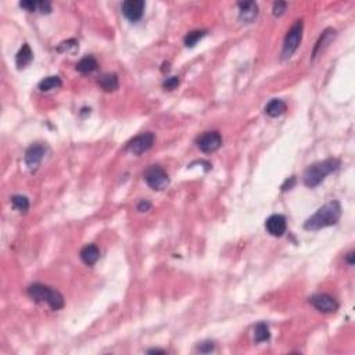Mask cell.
<instances>
[{
    "instance_id": "obj_17",
    "label": "cell",
    "mask_w": 355,
    "mask_h": 355,
    "mask_svg": "<svg viewBox=\"0 0 355 355\" xmlns=\"http://www.w3.org/2000/svg\"><path fill=\"white\" fill-rule=\"evenodd\" d=\"M99 85L104 92H116L119 83H118V76L116 74H104L99 79Z\"/></svg>"
},
{
    "instance_id": "obj_11",
    "label": "cell",
    "mask_w": 355,
    "mask_h": 355,
    "mask_svg": "<svg viewBox=\"0 0 355 355\" xmlns=\"http://www.w3.org/2000/svg\"><path fill=\"white\" fill-rule=\"evenodd\" d=\"M46 154V147L43 144H32L27 151H25V164L28 168L34 170L38 165L41 164V161Z\"/></svg>"
},
{
    "instance_id": "obj_31",
    "label": "cell",
    "mask_w": 355,
    "mask_h": 355,
    "mask_svg": "<svg viewBox=\"0 0 355 355\" xmlns=\"http://www.w3.org/2000/svg\"><path fill=\"white\" fill-rule=\"evenodd\" d=\"M346 261H347V264H349V265H354L355 264V253L354 251H350V253L346 255Z\"/></svg>"
},
{
    "instance_id": "obj_9",
    "label": "cell",
    "mask_w": 355,
    "mask_h": 355,
    "mask_svg": "<svg viewBox=\"0 0 355 355\" xmlns=\"http://www.w3.org/2000/svg\"><path fill=\"white\" fill-rule=\"evenodd\" d=\"M144 7L143 0H126L122 3V13L128 20L136 22L143 17Z\"/></svg>"
},
{
    "instance_id": "obj_32",
    "label": "cell",
    "mask_w": 355,
    "mask_h": 355,
    "mask_svg": "<svg viewBox=\"0 0 355 355\" xmlns=\"http://www.w3.org/2000/svg\"><path fill=\"white\" fill-rule=\"evenodd\" d=\"M147 353H149V354H165L164 350H156V349H154V350H149Z\"/></svg>"
},
{
    "instance_id": "obj_4",
    "label": "cell",
    "mask_w": 355,
    "mask_h": 355,
    "mask_svg": "<svg viewBox=\"0 0 355 355\" xmlns=\"http://www.w3.org/2000/svg\"><path fill=\"white\" fill-rule=\"evenodd\" d=\"M302 28H304L302 21L297 20L293 24V27L287 31L285 42H283V50H282V59L283 60L290 59L294 55V52L298 49L301 38H302Z\"/></svg>"
},
{
    "instance_id": "obj_5",
    "label": "cell",
    "mask_w": 355,
    "mask_h": 355,
    "mask_svg": "<svg viewBox=\"0 0 355 355\" xmlns=\"http://www.w3.org/2000/svg\"><path fill=\"white\" fill-rule=\"evenodd\" d=\"M144 180L154 190H163L170 183L167 172L160 165H151V167H149L146 170V172H144Z\"/></svg>"
},
{
    "instance_id": "obj_20",
    "label": "cell",
    "mask_w": 355,
    "mask_h": 355,
    "mask_svg": "<svg viewBox=\"0 0 355 355\" xmlns=\"http://www.w3.org/2000/svg\"><path fill=\"white\" fill-rule=\"evenodd\" d=\"M61 86V79L60 76H48L43 81L39 82V89L42 92H50L53 89H57Z\"/></svg>"
},
{
    "instance_id": "obj_24",
    "label": "cell",
    "mask_w": 355,
    "mask_h": 355,
    "mask_svg": "<svg viewBox=\"0 0 355 355\" xmlns=\"http://www.w3.org/2000/svg\"><path fill=\"white\" fill-rule=\"evenodd\" d=\"M215 349V344L212 342H203L200 343V346L197 347V350L200 353H203V354H208V353H211L214 351Z\"/></svg>"
},
{
    "instance_id": "obj_29",
    "label": "cell",
    "mask_w": 355,
    "mask_h": 355,
    "mask_svg": "<svg viewBox=\"0 0 355 355\" xmlns=\"http://www.w3.org/2000/svg\"><path fill=\"white\" fill-rule=\"evenodd\" d=\"M150 207L151 204L147 201V200H142L139 204H137V211H140V212H144V211H147V210H150Z\"/></svg>"
},
{
    "instance_id": "obj_3",
    "label": "cell",
    "mask_w": 355,
    "mask_h": 355,
    "mask_svg": "<svg viewBox=\"0 0 355 355\" xmlns=\"http://www.w3.org/2000/svg\"><path fill=\"white\" fill-rule=\"evenodd\" d=\"M28 294L32 300L36 302H46L49 307L55 311L64 307V297L53 287L45 286L41 283H34L28 287Z\"/></svg>"
},
{
    "instance_id": "obj_21",
    "label": "cell",
    "mask_w": 355,
    "mask_h": 355,
    "mask_svg": "<svg viewBox=\"0 0 355 355\" xmlns=\"http://www.w3.org/2000/svg\"><path fill=\"white\" fill-rule=\"evenodd\" d=\"M205 34H207L205 31H193V32H189V34L184 36V45H186L187 48L196 46L197 42L200 41L201 38H204Z\"/></svg>"
},
{
    "instance_id": "obj_13",
    "label": "cell",
    "mask_w": 355,
    "mask_h": 355,
    "mask_svg": "<svg viewBox=\"0 0 355 355\" xmlns=\"http://www.w3.org/2000/svg\"><path fill=\"white\" fill-rule=\"evenodd\" d=\"M81 260L86 264V265L92 266L95 265L96 262L99 261L100 258V250H99V247L96 246V244H88V246H85L81 250Z\"/></svg>"
},
{
    "instance_id": "obj_15",
    "label": "cell",
    "mask_w": 355,
    "mask_h": 355,
    "mask_svg": "<svg viewBox=\"0 0 355 355\" xmlns=\"http://www.w3.org/2000/svg\"><path fill=\"white\" fill-rule=\"evenodd\" d=\"M34 60V53L29 48V45H22V48L18 50V53L15 56V62H17V67L18 68H24L27 67L28 64H31V61Z\"/></svg>"
},
{
    "instance_id": "obj_19",
    "label": "cell",
    "mask_w": 355,
    "mask_h": 355,
    "mask_svg": "<svg viewBox=\"0 0 355 355\" xmlns=\"http://www.w3.org/2000/svg\"><path fill=\"white\" fill-rule=\"evenodd\" d=\"M269 339H271L269 328H268L266 323L261 322V323H258V325L254 328V340H255V343H264L268 342Z\"/></svg>"
},
{
    "instance_id": "obj_18",
    "label": "cell",
    "mask_w": 355,
    "mask_h": 355,
    "mask_svg": "<svg viewBox=\"0 0 355 355\" xmlns=\"http://www.w3.org/2000/svg\"><path fill=\"white\" fill-rule=\"evenodd\" d=\"M96 68H97V61L93 56H86L76 64V71H79L81 74H90Z\"/></svg>"
},
{
    "instance_id": "obj_12",
    "label": "cell",
    "mask_w": 355,
    "mask_h": 355,
    "mask_svg": "<svg viewBox=\"0 0 355 355\" xmlns=\"http://www.w3.org/2000/svg\"><path fill=\"white\" fill-rule=\"evenodd\" d=\"M239 8L240 20L243 21V22H247V24L253 22V21L257 18V15H258V6H257V3H254V1L239 3Z\"/></svg>"
},
{
    "instance_id": "obj_7",
    "label": "cell",
    "mask_w": 355,
    "mask_h": 355,
    "mask_svg": "<svg viewBox=\"0 0 355 355\" xmlns=\"http://www.w3.org/2000/svg\"><path fill=\"white\" fill-rule=\"evenodd\" d=\"M154 142H156L154 133L146 132V133H140L139 136L133 137L129 143H128L126 149H128L132 154L140 156V154H143V153H146L147 150H150L151 147H153V144H154Z\"/></svg>"
},
{
    "instance_id": "obj_2",
    "label": "cell",
    "mask_w": 355,
    "mask_h": 355,
    "mask_svg": "<svg viewBox=\"0 0 355 355\" xmlns=\"http://www.w3.org/2000/svg\"><path fill=\"white\" fill-rule=\"evenodd\" d=\"M340 164L342 163L337 158H328V160H323V161L309 165L304 172V177H302L304 183L311 189L316 187L318 184H321L323 182V179L328 175L337 171L340 168Z\"/></svg>"
},
{
    "instance_id": "obj_22",
    "label": "cell",
    "mask_w": 355,
    "mask_h": 355,
    "mask_svg": "<svg viewBox=\"0 0 355 355\" xmlns=\"http://www.w3.org/2000/svg\"><path fill=\"white\" fill-rule=\"evenodd\" d=\"M11 204H13L15 210L25 212L29 208V200L25 196H13L11 197Z\"/></svg>"
},
{
    "instance_id": "obj_27",
    "label": "cell",
    "mask_w": 355,
    "mask_h": 355,
    "mask_svg": "<svg viewBox=\"0 0 355 355\" xmlns=\"http://www.w3.org/2000/svg\"><path fill=\"white\" fill-rule=\"evenodd\" d=\"M287 3L285 1H276L273 4V15H282V14L286 11Z\"/></svg>"
},
{
    "instance_id": "obj_25",
    "label": "cell",
    "mask_w": 355,
    "mask_h": 355,
    "mask_svg": "<svg viewBox=\"0 0 355 355\" xmlns=\"http://www.w3.org/2000/svg\"><path fill=\"white\" fill-rule=\"evenodd\" d=\"M20 6L22 8H25L29 13H34L38 10V1H32V0H25V1H21Z\"/></svg>"
},
{
    "instance_id": "obj_30",
    "label": "cell",
    "mask_w": 355,
    "mask_h": 355,
    "mask_svg": "<svg viewBox=\"0 0 355 355\" xmlns=\"http://www.w3.org/2000/svg\"><path fill=\"white\" fill-rule=\"evenodd\" d=\"M294 183H296V178L292 177L290 179H287L286 182H285V184L282 186V190L285 191V190H290L292 187L294 186Z\"/></svg>"
},
{
    "instance_id": "obj_16",
    "label": "cell",
    "mask_w": 355,
    "mask_h": 355,
    "mask_svg": "<svg viewBox=\"0 0 355 355\" xmlns=\"http://www.w3.org/2000/svg\"><path fill=\"white\" fill-rule=\"evenodd\" d=\"M287 109V104L283 100H280V99H272L271 102L266 104L265 107V113L268 114L269 117H279L282 114H285V111Z\"/></svg>"
},
{
    "instance_id": "obj_1",
    "label": "cell",
    "mask_w": 355,
    "mask_h": 355,
    "mask_svg": "<svg viewBox=\"0 0 355 355\" xmlns=\"http://www.w3.org/2000/svg\"><path fill=\"white\" fill-rule=\"evenodd\" d=\"M342 217V205L339 201H329L325 205H322L312 217L305 221L304 229L307 231H319L328 226H333L339 222Z\"/></svg>"
},
{
    "instance_id": "obj_8",
    "label": "cell",
    "mask_w": 355,
    "mask_h": 355,
    "mask_svg": "<svg viewBox=\"0 0 355 355\" xmlns=\"http://www.w3.org/2000/svg\"><path fill=\"white\" fill-rule=\"evenodd\" d=\"M309 304L314 305L318 311L325 312V314L336 312L337 308H339L337 301L332 296H329V294H315V296H312L309 298Z\"/></svg>"
},
{
    "instance_id": "obj_14",
    "label": "cell",
    "mask_w": 355,
    "mask_h": 355,
    "mask_svg": "<svg viewBox=\"0 0 355 355\" xmlns=\"http://www.w3.org/2000/svg\"><path fill=\"white\" fill-rule=\"evenodd\" d=\"M336 36V31L333 28H328V29H325L323 31V34L321 35V38H319V41L316 42V45H315V49H314V53H312V57H318L319 53L323 52V49L328 46L330 42L333 41V38Z\"/></svg>"
},
{
    "instance_id": "obj_28",
    "label": "cell",
    "mask_w": 355,
    "mask_h": 355,
    "mask_svg": "<svg viewBox=\"0 0 355 355\" xmlns=\"http://www.w3.org/2000/svg\"><path fill=\"white\" fill-rule=\"evenodd\" d=\"M38 11H41V13H50L52 11V6H50V3L49 1H38Z\"/></svg>"
},
{
    "instance_id": "obj_10",
    "label": "cell",
    "mask_w": 355,
    "mask_h": 355,
    "mask_svg": "<svg viewBox=\"0 0 355 355\" xmlns=\"http://www.w3.org/2000/svg\"><path fill=\"white\" fill-rule=\"evenodd\" d=\"M265 229L271 236H275V237L283 236L287 229L286 218L283 215H279V214L271 215L265 221Z\"/></svg>"
},
{
    "instance_id": "obj_6",
    "label": "cell",
    "mask_w": 355,
    "mask_h": 355,
    "mask_svg": "<svg viewBox=\"0 0 355 355\" xmlns=\"http://www.w3.org/2000/svg\"><path fill=\"white\" fill-rule=\"evenodd\" d=\"M196 143L203 153H214L222 146V136L217 130H210V132H204L203 135H200L196 139Z\"/></svg>"
},
{
    "instance_id": "obj_26",
    "label": "cell",
    "mask_w": 355,
    "mask_h": 355,
    "mask_svg": "<svg viewBox=\"0 0 355 355\" xmlns=\"http://www.w3.org/2000/svg\"><path fill=\"white\" fill-rule=\"evenodd\" d=\"M178 85H179V78H178V76H171V78H168V79L163 83V86H164V89H167V90H174Z\"/></svg>"
},
{
    "instance_id": "obj_23",
    "label": "cell",
    "mask_w": 355,
    "mask_h": 355,
    "mask_svg": "<svg viewBox=\"0 0 355 355\" xmlns=\"http://www.w3.org/2000/svg\"><path fill=\"white\" fill-rule=\"evenodd\" d=\"M76 48H78V42L75 39H69V41L60 43L57 50L59 52H74V50H76Z\"/></svg>"
}]
</instances>
